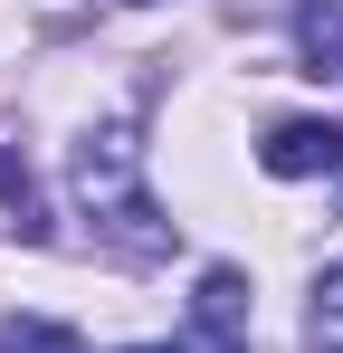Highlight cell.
<instances>
[{
    "label": "cell",
    "instance_id": "1",
    "mask_svg": "<svg viewBox=\"0 0 343 353\" xmlns=\"http://www.w3.org/2000/svg\"><path fill=\"white\" fill-rule=\"evenodd\" d=\"M76 210L96 220V239H105L114 258H172V220L153 210V191H143V143H134V124L105 115L76 134Z\"/></svg>",
    "mask_w": 343,
    "mask_h": 353
},
{
    "label": "cell",
    "instance_id": "2",
    "mask_svg": "<svg viewBox=\"0 0 343 353\" xmlns=\"http://www.w3.org/2000/svg\"><path fill=\"white\" fill-rule=\"evenodd\" d=\"M258 163L277 181H334L343 172V124L334 115H286L267 143H258Z\"/></svg>",
    "mask_w": 343,
    "mask_h": 353
},
{
    "label": "cell",
    "instance_id": "3",
    "mask_svg": "<svg viewBox=\"0 0 343 353\" xmlns=\"http://www.w3.org/2000/svg\"><path fill=\"white\" fill-rule=\"evenodd\" d=\"M191 334H200V353H248V277H238V268H200Z\"/></svg>",
    "mask_w": 343,
    "mask_h": 353
},
{
    "label": "cell",
    "instance_id": "4",
    "mask_svg": "<svg viewBox=\"0 0 343 353\" xmlns=\"http://www.w3.org/2000/svg\"><path fill=\"white\" fill-rule=\"evenodd\" d=\"M0 210H10V230L19 239H48V201H39V172H29V153L0 134Z\"/></svg>",
    "mask_w": 343,
    "mask_h": 353
},
{
    "label": "cell",
    "instance_id": "5",
    "mask_svg": "<svg viewBox=\"0 0 343 353\" xmlns=\"http://www.w3.org/2000/svg\"><path fill=\"white\" fill-rule=\"evenodd\" d=\"M295 48L315 77H343V0H305L295 10Z\"/></svg>",
    "mask_w": 343,
    "mask_h": 353
},
{
    "label": "cell",
    "instance_id": "6",
    "mask_svg": "<svg viewBox=\"0 0 343 353\" xmlns=\"http://www.w3.org/2000/svg\"><path fill=\"white\" fill-rule=\"evenodd\" d=\"M305 353H343V258L315 277V305H305Z\"/></svg>",
    "mask_w": 343,
    "mask_h": 353
},
{
    "label": "cell",
    "instance_id": "7",
    "mask_svg": "<svg viewBox=\"0 0 343 353\" xmlns=\"http://www.w3.org/2000/svg\"><path fill=\"white\" fill-rule=\"evenodd\" d=\"M0 353H86L67 325H48V315H19V325H0Z\"/></svg>",
    "mask_w": 343,
    "mask_h": 353
},
{
    "label": "cell",
    "instance_id": "8",
    "mask_svg": "<svg viewBox=\"0 0 343 353\" xmlns=\"http://www.w3.org/2000/svg\"><path fill=\"white\" fill-rule=\"evenodd\" d=\"M134 353H181V344H134Z\"/></svg>",
    "mask_w": 343,
    "mask_h": 353
}]
</instances>
